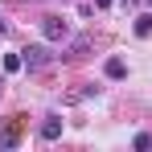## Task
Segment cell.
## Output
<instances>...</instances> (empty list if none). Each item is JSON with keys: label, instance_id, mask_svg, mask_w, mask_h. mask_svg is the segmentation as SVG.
I'll return each mask as SVG.
<instances>
[{"label": "cell", "instance_id": "obj_1", "mask_svg": "<svg viewBox=\"0 0 152 152\" xmlns=\"http://www.w3.org/2000/svg\"><path fill=\"white\" fill-rule=\"evenodd\" d=\"M21 62H25L29 74H33V70H45V66L53 62V50H50V45H41V41H33V45L21 50Z\"/></svg>", "mask_w": 152, "mask_h": 152}, {"label": "cell", "instance_id": "obj_2", "mask_svg": "<svg viewBox=\"0 0 152 152\" xmlns=\"http://www.w3.org/2000/svg\"><path fill=\"white\" fill-rule=\"evenodd\" d=\"M41 33H45V41H66L70 21L66 17H41Z\"/></svg>", "mask_w": 152, "mask_h": 152}, {"label": "cell", "instance_id": "obj_3", "mask_svg": "<svg viewBox=\"0 0 152 152\" xmlns=\"http://www.w3.org/2000/svg\"><path fill=\"white\" fill-rule=\"evenodd\" d=\"M21 119H25V115L4 119V127H0V148H17V144H21Z\"/></svg>", "mask_w": 152, "mask_h": 152}, {"label": "cell", "instance_id": "obj_4", "mask_svg": "<svg viewBox=\"0 0 152 152\" xmlns=\"http://www.w3.org/2000/svg\"><path fill=\"white\" fill-rule=\"evenodd\" d=\"M103 74L111 78V82H119V78H127V62L124 58H107L103 62Z\"/></svg>", "mask_w": 152, "mask_h": 152}, {"label": "cell", "instance_id": "obj_5", "mask_svg": "<svg viewBox=\"0 0 152 152\" xmlns=\"http://www.w3.org/2000/svg\"><path fill=\"white\" fill-rule=\"evenodd\" d=\"M37 132H41V140H58V136H62V115H45Z\"/></svg>", "mask_w": 152, "mask_h": 152}, {"label": "cell", "instance_id": "obj_6", "mask_svg": "<svg viewBox=\"0 0 152 152\" xmlns=\"http://www.w3.org/2000/svg\"><path fill=\"white\" fill-rule=\"evenodd\" d=\"M148 33H152V17L140 12V17H136V37H148Z\"/></svg>", "mask_w": 152, "mask_h": 152}, {"label": "cell", "instance_id": "obj_7", "mask_svg": "<svg viewBox=\"0 0 152 152\" xmlns=\"http://www.w3.org/2000/svg\"><path fill=\"white\" fill-rule=\"evenodd\" d=\"M4 70H8V74H17V70H25V62H21V53H4Z\"/></svg>", "mask_w": 152, "mask_h": 152}, {"label": "cell", "instance_id": "obj_8", "mask_svg": "<svg viewBox=\"0 0 152 152\" xmlns=\"http://www.w3.org/2000/svg\"><path fill=\"white\" fill-rule=\"evenodd\" d=\"M132 144H136V152H148V148H152V136H148V132H140Z\"/></svg>", "mask_w": 152, "mask_h": 152}, {"label": "cell", "instance_id": "obj_9", "mask_svg": "<svg viewBox=\"0 0 152 152\" xmlns=\"http://www.w3.org/2000/svg\"><path fill=\"white\" fill-rule=\"evenodd\" d=\"M4 29H8V21H4V17H0V37H4Z\"/></svg>", "mask_w": 152, "mask_h": 152}, {"label": "cell", "instance_id": "obj_10", "mask_svg": "<svg viewBox=\"0 0 152 152\" xmlns=\"http://www.w3.org/2000/svg\"><path fill=\"white\" fill-rule=\"evenodd\" d=\"M95 4H99V8H107V4H111V0H95Z\"/></svg>", "mask_w": 152, "mask_h": 152}, {"label": "cell", "instance_id": "obj_11", "mask_svg": "<svg viewBox=\"0 0 152 152\" xmlns=\"http://www.w3.org/2000/svg\"><path fill=\"white\" fill-rule=\"evenodd\" d=\"M0 91H4V82H0Z\"/></svg>", "mask_w": 152, "mask_h": 152}]
</instances>
